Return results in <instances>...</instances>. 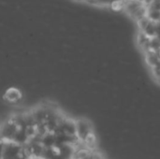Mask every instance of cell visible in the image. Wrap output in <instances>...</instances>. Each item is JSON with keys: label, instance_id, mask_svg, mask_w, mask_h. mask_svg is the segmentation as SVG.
I'll return each mask as SVG.
<instances>
[{"label": "cell", "instance_id": "5", "mask_svg": "<svg viewBox=\"0 0 160 159\" xmlns=\"http://www.w3.org/2000/svg\"><path fill=\"white\" fill-rule=\"evenodd\" d=\"M90 159H105V157L99 151L95 150L90 153Z\"/></svg>", "mask_w": 160, "mask_h": 159}, {"label": "cell", "instance_id": "6", "mask_svg": "<svg viewBox=\"0 0 160 159\" xmlns=\"http://www.w3.org/2000/svg\"><path fill=\"white\" fill-rule=\"evenodd\" d=\"M7 141H4L2 139H0V159L2 158V155H3V151H4V147L6 144Z\"/></svg>", "mask_w": 160, "mask_h": 159}, {"label": "cell", "instance_id": "2", "mask_svg": "<svg viewBox=\"0 0 160 159\" xmlns=\"http://www.w3.org/2000/svg\"><path fill=\"white\" fill-rule=\"evenodd\" d=\"M23 157L22 145L14 142H6L2 158L1 159H21Z\"/></svg>", "mask_w": 160, "mask_h": 159}, {"label": "cell", "instance_id": "4", "mask_svg": "<svg viewBox=\"0 0 160 159\" xmlns=\"http://www.w3.org/2000/svg\"><path fill=\"white\" fill-rule=\"evenodd\" d=\"M83 147H85L86 149H88L90 152L92 151H95L97 150V147H98V139H97V136L93 131H91L82 142Z\"/></svg>", "mask_w": 160, "mask_h": 159}, {"label": "cell", "instance_id": "1", "mask_svg": "<svg viewBox=\"0 0 160 159\" xmlns=\"http://www.w3.org/2000/svg\"><path fill=\"white\" fill-rule=\"evenodd\" d=\"M2 99L6 104L11 106H17L22 101L23 95L21 89L12 86V87H8L4 91L2 95Z\"/></svg>", "mask_w": 160, "mask_h": 159}, {"label": "cell", "instance_id": "3", "mask_svg": "<svg viewBox=\"0 0 160 159\" xmlns=\"http://www.w3.org/2000/svg\"><path fill=\"white\" fill-rule=\"evenodd\" d=\"M91 131H93V126L88 120L84 118L76 119V135L80 142H82Z\"/></svg>", "mask_w": 160, "mask_h": 159}]
</instances>
